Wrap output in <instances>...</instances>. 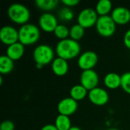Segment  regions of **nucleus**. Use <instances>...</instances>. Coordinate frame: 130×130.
Returning a JSON list of instances; mask_svg holds the SVG:
<instances>
[{
    "instance_id": "16",
    "label": "nucleus",
    "mask_w": 130,
    "mask_h": 130,
    "mask_svg": "<svg viewBox=\"0 0 130 130\" xmlns=\"http://www.w3.org/2000/svg\"><path fill=\"white\" fill-rule=\"evenodd\" d=\"M105 86L109 89H117L121 87V75L116 72L107 73L104 79Z\"/></svg>"
},
{
    "instance_id": "13",
    "label": "nucleus",
    "mask_w": 130,
    "mask_h": 130,
    "mask_svg": "<svg viewBox=\"0 0 130 130\" xmlns=\"http://www.w3.org/2000/svg\"><path fill=\"white\" fill-rule=\"evenodd\" d=\"M116 24L125 25L130 21V11L125 7L119 6L115 8L110 14Z\"/></svg>"
},
{
    "instance_id": "5",
    "label": "nucleus",
    "mask_w": 130,
    "mask_h": 130,
    "mask_svg": "<svg viewBox=\"0 0 130 130\" xmlns=\"http://www.w3.org/2000/svg\"><path fill=\"white\" fill-rule=\"evenodd\" d=\"M97 32L104 37H110L114 34L117 24L110 15L100 16L95 25Z\"/></svg>"
},
{
    "instance_id": "31",
    "label": "nucleus",
    "mask_w": 130,
    "mask_h": 130,
    "mask_svg": "<svg viewBox=\"0 0 130 130\" xmlns=\"http://www.w3.org/2000/svg\"><path fill=\"white\" fill-rule=\"evenodd\" d=\"M107 130H119V129H115V128H111V129H107Z\"/></svg>"
},
{
    "instance_id": "1",
    "label": "nucleus",
    "mask_w": 130,
    "mask_h": 130,
    "mask_svg": "<svg viewBox=\"0 0 130 130\" xmlns=\"http://www.w3.org/2000/svg\"><path fill=\"white\" fill-rule=\"evenodd\" d=\"M80 53L81 46L79 43L71 38L59 40L56 46V53L57 57L67 61L78 56Z\"/></svg>"
},
{
    "instance_id": "29",
    "label": "nucleus",
    "mask_w": 130,
    "mask_h": 130,
    "mask_svg": "<svg viewBox=\"0 0 130 130\" xmlns=\"http://www.w3.org/2000/svg\"><path fill=\"white\" fill-rule=\"evenodd\" d=\"M40 130H58V129L53 124H47L43 126Z\"/></svg>"
},
{
    "instance_id": "4",
    "label": "nucleus",
    "mask_w": 130,
    "mask_h": 130,
    "mask_svg": "<svg viewBox=\"0 0 130 130\" xmlns=\"http://www.w3.org/2000/svg\"><path fill=\"white\" fill-rule=\"evenodd\" d=\"M8 16L12 22L22 26L27 24L30 18V12L25 5L20 3H14L8 8Z\"/></svg>"
},
{
    "instance_id": "12",
    "label": "nucleus",
    "mask_w": 130,
    "mask_h": 130,
    "mask_svg": "<svg viewBox=\"0 0 130 130\" xmlns=\"http://www.w3.org/2000/svg\"><path fill=\"white\" fill-rule=\"evenodd\" d=\"M78 101L72 98H65L62 99L57 105V110L59 114L69 117L75 113L78 110Z\"/></svg>"
},
{
    "instance_id": "10",
    "label": "nucleus",
    "mask_w": 130,
    "mask_h": 130,
    "mask_svg": "<svg viewBox=\"0 0 130 130\" xmlns=\"http://www.w3.org/2000/svg\"><path fill=\"white\" fill-rule=\"evenodd\" d=\"M89 101L96 106H104L109 101L108 92L102 88H95L91 91H88V94Z\"/></svg>"
},
{
    "instance_id": "28",
    "label": "nucleus",
    "mask_w": 130,
    "mask_h": 130,
    "mask_svg": "<svg viewBox=\"0 0 130 130\" xmlns=\"http://www.w3.org/2000/svg\"><path fill=\"white\" fill-rule=\"evenodd\" d=\"M123 43L125 46L130 50V29H129L124 34Z\"/></svg>"
},
{
    "instance_id": "22",
    "label": "nucleus",
    "mask_w": 130,
    "mask_h": 130,
    "mask_svg": "<svg viewBox=\"0 0 130 130\" xmlns=\"http://www.w3.org/2000/svg\"><path fill=\"white\" fill-rule=\"evenodd\" d=\"M85 29L78 24H74L69 29V37L75 41L81 40L85 35Z\"/></svg>"
},
{
    "instance_id": "14",
    "label": "nucleus",
    "mask_w": 130,
    "mask_h": 130,
    "mask_svg": "<svg viewBox=\"0 0 130 130\" xmlns=\"http://www.w3.org/2000/svg\"><path fill=\"white\" fill-rule=\"evenodd\" d=\"M53 72L57 76H64L69 72L68 61L59 57H56L51 63Z\"/></svg>"
},
{
    "instance_id": "17",
    "label": "nucleus",
    "mask_w": 130,
    "mask_h": 130,
    "mask_svg": "<svg viewBox=\"0 0 130 130\" xmlns=\"http://www.w3.org/2000/svg\"><path fill=\"white\" fill-rule=\"evenodd\" d=\"M69 94L70 98H72L76 101H78L85 99V98L88 94V91L81 84L75 85L70 89Z\"/></svg>"
},
{
    "instance_id": "23",
    "label": "nucleus",
    "mask_w": 130,
    "mask_h": 130,
    "mask_svg": "<svg viewBox=\"0 0 130 130\" xmlns=\"http://www.w3.org/2000/svg\"><path fill=\"white\" fill-rule=\"evenodd\" d=\"M54 35L59 40H63L68 39L69 37V29L65 24H58L56 28L53 32Z\"/></svg>"
},
{
    "instance_id": "24",
    "label": "nucleus",
    "mask_w": 130,
    "mask_h": 130,
    "mask_svg": "<svg viewBox=\"0 0 130 130\" xmlns=\"http://www.w3.org/2000/svg\"><path fill=\"white\" fill-rule=\"evenodd\" d=\"M59 17L63 21H70L74 18V13L69 8L64 7L59 11Z\"/></svg>"
},
{
    "instance_id": "26",
    "label": "nucleus",
    "mask_w": 130,
    "mask_h": 130,
    "mask_svg": "<svg viewBox=\"0 0 130 130\" xmlns=\"http://www.w3.org/2000/svg\"><path fill=\"white\" fill-rule=\"evenodd\" d=\"M0 130H14V124L11 120H5L1 123Z\"/></svg>"
},
{
    "instance_id": "19",
    "label": "nucleus",
    "mask_w": 130,
    "mask_h": 130,
    "mask_svg": "<svg viewBox=\"0 0 130 130\" xmlns=\"http://www.w3.org/2000/svg\"><path fill=\"white\" fill-rule=\"evenodd\" d=\"M14 61L6 55L0 56V73L1 75H7L14 69Z\"/></svg>"
},
{
    "instance_id": "25",
    "label": "nucleus",
    "mask_w": 130,
    "mask_h": 130,
    "mask_svg": "<svg viewBox=\"0 0 130 130\" xmlns=\"http://www.w3.org/2000/svg\"><path fill=\"white\" fill-rule=\"evenodd\" d=\"M121 88L126 93L130 94V72H126L121 75Z\"/></svg>"
},
{
    "instance_id": "3",
    "label": "nucleus",
    "mask_w": 130,
    "mask_h": 130,
    "mask_svg": "<svg viewBox=\"0 0 130 130\" xmlns=\"http://www.w3.org/2000/svg\"><path fill=\"white\" fill-rule=\"evenodd\" d=\"M33 58L37 69H42L43 66L52 63L54 58L53 49L46 44L38 45L33 52Z\"/></svg>"
},
{
    "instance_id": "7",
    "label": "nucleus",
    "mask_w": 130,
    "mask_h": 130,
    "mask_svg": "<svg viewBox=\"0 0 130 130\" xmlns=\"http://www.w3.org/2000/svg\"><path fill=\"white\" fill-rule=\"evenodd\" d=\"M98 62V54L94 51H86L78 59V66L83 71L94 69Z\"/></svg>"
},
{
    "instance_id": "11",
    "label": "nucleus",
    "mask_w": 130,
    "mask_h": 130,
    "mask_svg": "<svg viewBox=\"0 0 130 130\" xmlns=\"http://www.w3.org/2000/svg\"><path fill=\"white\" fill-rule=\"evenodd\" d=\"M58 24L57 18L55 15L49 12L42 14L39 18V26L46 33H53Z\"/></svg>"
},
{
    "instance_id": "2",
    "label": "nucleus",
    "mask_w": 130,
    "mask_h": 130,
    "mask_svg": "<svg viewBox=\"0 0 130 130\" xmlns=\"http://www.w3.org/2000/svg\"><path fill=\"white\" fill-rule=\"evenodd\" d=\"M19 42L24 46L35 44L40 39V31L39 27L34 24H26L18 30Z\"/></svg>"
},
{
    "instance_id": "18",
    "label": "nucleus",
    "mask_w": 130,
    "mask_h": 130,
    "mask_svg": "<svg viewBox=\"0 0 130 130\" xmlns=\"http://www.w3.org/2000/svg\"><path fill=\"white\" fill-rule=\"evenodd\" d=\"M112 2L109 0H100L95 6V11L100 16H107L112 12Z\"/></svg>"
},
{
    "instance_id": "15",
    "label": "nucleus",
    "mask_w": 130,
    "mask_h": 130,
    "mask_svg": "<svg viewBox=\"0 0 130 130\" xmlns=\"http://www.w3.org/2000/svg\"><path fill=\"white\" fill-rule=\"evenodd\" d=\"M24 46L20 42L11 44L7 47L6 56L13 61L20 59L24 54Z\"/></svg>"
},
{
    "instance_id": "27",
    "label": "nucleus",
    "mask_w": 130,
    "mask_h": 130,
    "mask_svg": "<svg viewBox=\"0 0 130 130\" xmlns=\"http://www.w3.org/2000/svg\"><path fill=\"white\" fill-rule=\"evenodd\" d=\"M79 2H80L79 0H62V3L66 7H68V8L76 6L78 4H79Z\"/></svg>"
},
{
    "instance_id": "6",
    "label": "nucleus",
    "mask_w": 130,
    "mask_h": 130,
    "mask_svg": "<svg viewBox=\"0 0 130 130\" xmlns=\"http://www.w3.org/2000/svg\"><path fill=\"white\" fill-rule=\"evenodd\" d=\"M98 18V14L95 9L88 8L79 12L77 18V21L79 25L86 29L95 26Z\"/></svg>"
},
{
    "instance_id": "20",
    "label": "nucleus",
    "mask_w": 130,
    "mask_h": 130,
    "mask_svg": "<svg viewBox=\"0 0 130 130\" xmlns=\"http://www.w3.org/2000/svg\"><path fill=\"white\" fill-rule=\"evenodd\" d=\"M54 125L56 126L58 130H69L72 127L69 117L61 114H59L56 117Z\"/></svg>"
},
{
    "instance_id": "9",
    "label": "nucleus",
    "mask_w": 130,
    "mask_h": 130,
    "mask_svg": "<svg viewBox=\"0 0 130 130\" xmlns=\"http://www.w3.org/2000/svg\"><path fill=\"white\" fill-rule=\"evenodd\" d=\"M0 40L6 46H10L19 42L18 30L9 25L4 26L0 30Z\"/></svg>"
},
{
    "instance_id": "30",
    "label": "nucleus",
    "mask_w": 130,
    "mask_h": 130,
    "mask_svg": "<svg viewBox=\"0 0 130 130\" xmlns=\"http://www.w3.org/2000/svg\"><path fill=\"white\" fill-rule=\"evenodd\" d=\"M69 130H82V129H81L79 127H78V126H72Z\"/></svg>"
},
{
    "instance_id": "21",
    "label": "nucleus",
    "mask_w": 130,
    "mask_h": 130,
    "mask_svg": "<svg viewBox=\"0 0 130 130\" xmlns=\"http://www.w3.org/2000/svg\"><path fill=\"white\" fill-rule=\"evenodd\" d=\"M59 4L58 0H36L35 5L43 11H49L55 9Z\"/></svg>"
},
{
    "instance_id": "8",
    "label": "nucleus",
    "mask_w": 130,
    "mask_h": 130,
    "mask_svg": "<svg viewBox=\"0 0 130 130\" xmlns=\"http://www.w3.org/2000/svg\"><path fill=\"white\" fill-rule=\"evenodd\" d=\"M81 85L88 91L98 88L99 84V76L94 69L82 71L80 75Z\"/></svg>"
}]
</instances>
